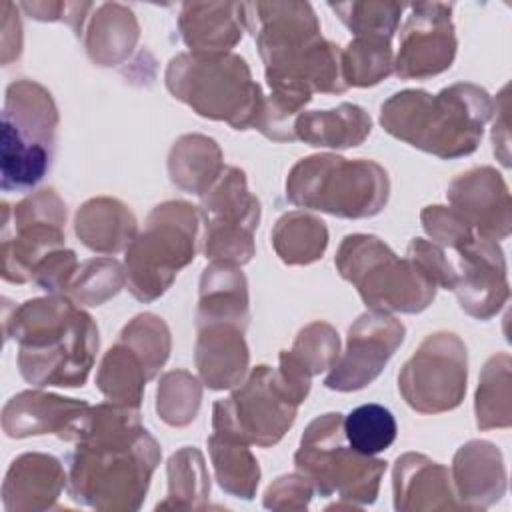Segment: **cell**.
<instances>
[{"mask_svg":"<svg viewBox=\"0 0 512 512\" xmlns=\"http://www.w3.org/2000/svg\"><path fill=\"white\" fill-rule=\"evenodd\" d=\"M290 202L334 216L366 218L382 210L388 200L386 172L368 160L348 162L324 154L300 160L286 182Z\"/></svg>","mask_w":512,"mask_h":512,"instance_id":"obj_5","label":"cell"},{"mask_svg":"<svg viewBox=\"0 0 512 512\" xmlns=\"http://www.w3.org/2000/svg\"><path fill=\"white\" fill-rule=\"evenodd\" d=\"M300 140L312 146H358L370 134L368 114L354 104H340L334 110L302 114L294 126Z\"/></svg>","mask_w":512,"mask_h":512,"instance_id":"obj_19","label":"cell"},{"mask_svg":"<svg viewBox=\"0 0 512 512\" xmlns=\"http://www.w3.org/2000/svg\"><path fill=\"white\" fill-rule=\"evenodd\" d=\"M200 336L196 344V362L204 382L210 388L234 386L246 368L248 352L238 330L230 326L216 328L214 324H198Z\"/></svg>","mask_w":512,"mask_h":512,"instance_id":"obj_18","label":"cell"},{"mask_svg":"<svg viewBox=\"0 0 512 512\" xmlns=\"http://www.w3.org/2000/svg\"><path fill=\"white\" fill-rule=\"evenodd\" d=\"M486 116V94L472 86H452L436 96L404 90L382 104V126L392 136L442 158L472 152Z\"/></svg>","mask_w":512,"mask_h":512,"instance_id":"obj_3","label":"cell"},{"mask_svg":"<svg viewBox=\"0 0 512 512\" xmlns=\"http://www.w3.org/2000/svg\"><path fill=\"white\" fill-rule=\"evenodd\" d=\"M86 216L94 218L86 220L82 216H76V234L82 238V242L98 252H114L124 246V242H130V236L134 232V222L128 224H112L116 216L124 212V206L114 200H92L82 206Z\"/></svg>","mask_w":512,"mask_h":512,"instance_id":"obj_23","label":"cell"},{"mask_svg":"<svg viewBox=\"0 0 512 512\" xmlns=\"http://www.w3.org/2000/svg\"><path fill=\"white\" fill-rule=\"evenodd\" d=\"M136 416L130 406L86 412L70 466L72 498L96 508L140 506L160 452Z\"/></svg>","mask_w":512,"mask_h":512,"instance_id":"obj_1","label":"cell"},{"mask_svg":"<svg viewBox=\"0 0 512 512\" xmlns=\"http://www.w3.org/2000/svg\"><path fill=\"white\" fill-rule=\"evenodd\" d=\"M404 340V326L384 312H368L348 332L342 362L326 378V388L358 390L370 384Z\"/></svg>","mask_w":512,"mask_h":512,"instance_id":"obj_14","label":"cell"},{"mask_svg":"<svg viewBox=\"0 0 512 512\" xmlns=\"http://www.w3.org/2000/svg\"><path fill=\"white\" fill-rule=\"evenodd\" d=\"M208 446L220 486L230 494L252 498L260 478L258 462L252 458V454L244 446H236L234 440L220 434H214L208 440Z\"/></svg>","mask_w":512,"mask_h":512,"instance_id":"obj_22","label":"cell"},{"mask_svg":"<svg viewBox=\"0 0 512 512\" xmlns=\"http://www.w3.org/2000/svg\"><path fill=\"white\" fill-rule=\"evenodd\" d=\"M218 150L212 140L204 136H184L178 140L170 154V174L172 180L196 194H200L208 184V180L202 176L200 166L212 174H218L220 170V154L206 158Z\"/></svg>","mask_w":512,"mask_h":512,"instance_id":"obj_24","label":"cell"},{"mask_svg":"<svg viewBox=\"0 0 512 512\" xmlns=\"http://www.w3.org/2000/svg\"><path fill=\"white\" fill-rule=\"evenodd\" d=\"M170 92L198 114L228 120L234 128L256 126L262 112V94L250 80L248 66L238 56L174 58L166 72Z\"/></svg>","mask_w":512,"mask_h":512,"instance_id":"obj_6","label":"cell"},{"mask_svg":"<svg viewBox=\"0 0 512 512\" xmlns=\"http://www.w3.org/2000/svg\"><path fill=\"white\" fill-rule=\"evenodd\" d=\"M88 406L70 398L42 392H20L2 410V428L10 438L58 432L62 438H76Z\"/></svg>","mask_w":512,"mask_h":512,"instance_id":"obj_16","label":"cell"},{"mask_svg":"<svg viewBox=\"0 0 512 512\" xmlns=\"http://www.w3.org/2000/svg\"><path fill=\"white\" fill-rule=\"evenodd\" d=\"M302 400L304 396L294 390L280 372L258 366L238 392L224 402H216V434L244 444H276L292 426L296 406Z\"/></svg>","mask_w":512,"mask_h":512,"instance_id":"obj_10","label":"cell"},{"mask_svg":"<svg viewBox=\"0 0 512 512\" xmlns=\"http://www.w3.org/2000/svg\"><path fill=\"white\" fill-rule=\"evenodd\" d=\"M324 222L306 214H286L274 230V244L280 258L288 264H306L322 256L326 248Z\"/></svg>","mask_w":512,"mask_h":512,"instance_id":"obj_21","label":"cell"},{"mask_svg":"<svg viewBox=\"0 0 512 512\" xmlns=\"http://www.w3.org/2000/svg\"><path fill=\"white\" fill-rule=\"evenodd\" d=\"M2 220V276L8 282L32 280L34 268L64 242V204L54 190H40L10 210Z\"/></svg>","mask_w":512,"mask_h":512,"instance_id":"obj_11","label":"cell"},{"mask_svg":"<svg viewBox=\"0 0 512 512\" xmlns=\"http://www.w3.org/2000/svg\"><path fill=\"white\" fill-rule=\"evenodd\" d=\"M168 476H170L168 498L174 500V506H180V500H188V506L200 508L196 500H204L206 492L210 490L200 452L186 448L174 454L170 458Z\"/></svg>","mask_w":512,"mask_h":512,"instance_id":"obj_26","label":"cell"},{"mask_svg":"<svg viewBox=\"0 0 512 512\" xmlns=\"http://www.w3.org/2000/svg\"><path fill=\"white\" fill-rule=\"evenodd\" d=\"M406 402L420 412H440L460 402L466 382V354L452 334L430 336L400 374Z\"/></svg>","mask_w":512,"mask_h":512,"instance_id":"obj_12","label":"cell"},{"mask_svg":"<svg viewBox=\"0 0 512 512\" xmlns=\"http://www.w3.org/2000/svg\"><path fill=\"white\" fill-rule=\"evenodd\" d=\"M340 274L358 286L370 306L420 312L434 298V282L416 262H400L374 236H346L336 256Z\"/></svg>","mask_w":512,"mask_h":512,"instance_id":"obj_7","label":"cell"},{"mask_svg":"<svg viewBox=\"0 0 512 512\" xmlns=\"http://www.w3.org/2000/svg\"><path fill=\"white\" fill-rule=\"evenodd\" d=\"M196 212L186 202L156 206L140 234L126 250L128 284L136 298L162 294L174 274L194 258Z\"/></svg>","mask_w":512,"mask_h":512,"instance_id":"obj_8","label":"cell"},{"mask_svg":"<svg viewBox=\"0 0 512 512\" xmlns=\"http://www.w3.org/2000/svg\"><path fill=\"white\" fill-rule=\"evenodd\" d=\"M4 336L18 340L20 374L36 386H82L98 348L92 318L56 296L12 308Z\"/></svg>","mask_w":512,"mask_h":512,"instance_id":"obj_2","label":"cell"},{"mask_svg":"<svg viewBox=\"0 0 512 512\" xmlns=\"http://www.w3.org/2000/svg\"><path fill=\"white\" fill-rule=\"evenodd\" d=\"M344 438L360 454L374 456L384 452L396 440V420L380 404H362L342 420Z\"/></svg>","mask_w":512,"mask_h":512,"instance_id":"obj_20","label":"cell"},{"mask_svg":"<svg viewBox=\"0 0 512 512\" xmlns=\"http://www.w3.org/2000/svg\"><path fill=\"white\" fill-rule=\"evenodd\" d=\"M342 414L316 418L302 436L296 466L308 474L322 496L340 492L360 504L374 502L386 462L342 446Z\"/></svg>","mask_w":512,"mask_h":512,"instance_id":"obj_9","label":"cell"},{"mask_svg":"<svg viewBox=\"0 0 512 512\" xmlns=\"http://www.w3.org/2000/svg\"><path fill=\"white\" fill-rule=\"evenodd\" d=\"M64 470L54 456L22 454L4 478L2 496L8 512L50 508L64 486Z\"/></svg>","mask_w":512,"mask_h":512,"instance_id":"obj_17","label":"cell"},{"mask_svg":"<svg viewBox=\"0 0 512 512\" xmlns=\"http://www.w3.org/2000/svg\"><path fill=\"white\" fill-rule=\"evenodd\" d=\"M390 46L382 36H370L350 42L346 52V86H368L390 74Z\"/></svg>","mask_w":512,"mask_h":512,"instance_id":"obj_25","label":"cell"},{"mask_svg":"<svg viewBox=\"0 0 512 512\" xmlns=\"http://www.w3.org/2000/svg\"><path fill=\"white\" fill-rule=\"evenodd\" d=\"M402 34L396 72L404 78L438 74L450 66L454 56V36L446 14H436L438 4L412 6Z\"/></svg>","mask_w":512,"mask_h":512,"instance_id":"obj_15","label":"cell"},{"mask_svg":"<svg viewBox=\"0 0 512 512\" xmlns=\"http://www.w3.org/2000/svg\"><path fill=\"white\" fill-rule=\"evenodd\" d=\"M58 114L50 92L30 80L6 88L2 112V190L26 192L48 172L54 156Z\"/></svg>","mask_w":512,"mask_h":512,"instance_id":"obj_4","label":"cell"},{"mask_svg":"<svg viewBox=\"0 0 512 512\" xmlns=\"http://www.w3.org/2000/svg\"><path fill=\"white\" fill-rule=\"evenodd\" d=\"M206 254L224 262H246L252 256V230L258 222V200L246 190L244 174L228 168L222 182L206 196Z\"/></svg>","mask_w":512,"mask_h":512,"instance_id":"obj_13","label":"cell"}]
</instances>
